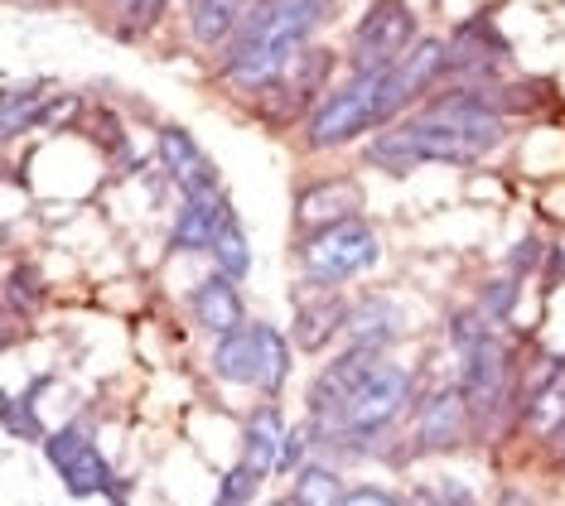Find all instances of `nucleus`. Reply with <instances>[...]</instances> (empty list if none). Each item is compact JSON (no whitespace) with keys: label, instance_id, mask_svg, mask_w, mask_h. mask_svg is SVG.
I'll return each instance as SVG.
<instances>
[{"label":"nucleus","instance_id":"obj_10","mask_svg":"<svg viewBox=\"0 0 565 506\" xmlns=\"http://www.w3.org/2000/svg\"><path fill=\"white\" fill-rule=\"evenodd\" d=\"M227 217H233V203H227L223 184L184 193V203H179V213L170 223V246L174 251H213Z\"/></svg>","mask_w":565,"mask_h":506},{"label":"nucleus","instance_id":"obj_3","mask_svg":"<svg viewBox=\"0 0 565 506\" xmlns=\"http://www.w3.org/2000/svg\"><path fill=\"white\" fill-rule=\"evenodd\" d=\"M209 367L227 386H256L266 400H276L290 381V337L262 319H247L242 329L213 337Z\"/></svg>","mask_w":565,"mask_h":506},{"label":"nucleus","instance_id":"obj_30","mask_svg":"<svg viewBox=\"0 0 565 506\" xmlns=\"http://www.w3.org/2000/svg\"><path fill=\"white\" fill-rule=\"evenodd\" d=\"M280 506H300V502H295V497H286V502H280Z\"/></svg>","mask_w":565,"mask_h":506},{"label":"nucleus","instance_id":"obj_24","mask_svg":"<svg viewBox=\"0 0 565 506\" xmlns=\"http://www.w3.org/2000/svg\"><path fill=\"white\" fill-rule=\"evenodd\" d=\"M256 492H262V477H256L247 463H233V469L223 473V483H217V502L213 506H252Z\"/></svg>","mask_w":565,"mask_h":506},{"label":"nucleus","instance_id":"obj_14","mask_svg":"<svg viewBox=\"0 0 565 506\" xmlns=\"http://www.w3.org/2000/svg\"><path fill=\"white\" fill-rule=\"evenodd\" d=\"M402 329H406V319L392 294H363V300L349 304V319H343V347L387 353L396 337H402Z\"/></svg>","mask_w":565,"mask_h":506},{"label":"nucleus","instance_id":"obj_26","mask_svg":"<svg viewBox=\"0 0 565 506\" xmlns=\"http://www.w3.org/2000/svg\"><path fill=\"white\" fill-rule=\"evenodd\" d=\"M315 444H319L315 424H310V420L295 424V430L286 434V449H280V469H276V473H300V469H305V453H310Z\"/></svg>","mask_w":565,"mask_h":506},{"label":"nucleus","instance_id":"obj_31","mask_svg":"<svg viewBox=\"0 0 565 506\" xmlns=\"http://www.w3.org/2000/svg\"><path fill=\"white\" fill-rule=\"evenodd\" d=\"M111 506H126V502H111Z\"/></svg>","mask_w":565,"mask_h":506},{"label":"nucleus","instance_id":"obj_18","mask_svg":"<svg viewBox=\"0 0 565 506\" xmlns=\"http://www.w3.org/2000/svg\"><path fill=\"white\" fill-rule=\"evenodd\" d=\"M256 0H189V34L203 49H223L237 34V24L247 20Z\"/></svg>","mask_w":565,"mask_h":506},{"label":"nucleus","instance_id":"obj_7","mask_svg":"<svg viewBox=\"0 0 565 506\" xmlns=\"http://www.w3.org/2000/svg\"><path fill=\"white\" fill-rule=\"evenodd\" d=\"M416 44V10L406 0H372L349 34V73L387 68Z\"/></svg>","mask_w":565,"mask_h":506},{"label":"nucleus","instance_id":"obj_13","mask_svg":"<svg viewBox=\"0 0 565 506\" xmlns=\"http://www.w3.org/2000/svg\"><path fill=\"white\" fill-rule=\"evenodd\" d=\"M156 150H160L164 179H170L179 193H199V189H213V184H217L213 160L203 154V146L194 140V131H184V126H160Z\"/></svg>","mask_w":565,"mask_h":506},{"label":"nucleus","instance_id":"obj_21","mask_svg":"<svg viewBox=\"0 0 565 506\" xmlns=\"http://www.w3.org/2000/svg\"><path fill=\"white\" fill-rule=\"evenodd\" d=\"M300 506H339L343 502V477L324 469V463H305L295 473V492H290Z\"/></svg>","mask_w":565,"mask_h":506},{"label":"nucleus","instance_id":"obj_4","mask_svg":"<svg viewBox=\"0 0 565 506\" xmlns=\"http://www.w3.org/2000/svg\"><path fill=\"white\" fill-rule=\"evenodd\" d=\"M295 256H300L305 284H315V290H339V284H349L382 266V237L363 217H349V223H339V227L310 232Z\"/></svg>","mask_w":565,"mask_h":506},{"label":"nucleus","instance_id":"obj_11","mask_svg":"<svg viewBox=\"0 0 565 506\" xmlns=\"http://www.w3.org/2000/svg\"><path fill=\"white\" fill-rule=\"evenodd\" d=\"M445 49H449V77H459L465 87L493 83L508 63V44L498 39V30H488L483 20H469Z\"/></svg>","mask_w":565,"mask_h":506},{"label":"nucleus","instance_id":"obj_8","mask_svg":"<svg viewBox=\"0 0 565 506\" xmlns=\"http://www.w3.org/2000/svg\"><path fill=\"white\" fill-rule=\"evenodd\" d=\"M469 420H473V406H469L465 386H440V391H430L426 406H420L411 444L420 453H449L469 434Z\"/></svg>","mask_w":565,"mask_h":506},{"label":"nucleus","instance_id":"obj_23","mask_svg":"<svg viewBox=\"0 0 565 506\" xmlns=\"http://www.w3.org/2000/svg\"><path fill=\"white\" fill-rule=\"evenodd\" d=\"M0 420H6V434L10 439H40L44 444V424H40V410H34V400L30 396H6V410H0Z\"/></svg>","mask_w":565,"mask_h":506},{"label":"nucleus","instance_id":"obj_20","mask_svg":"<svg viewBox=\"0 0 565 506\" xmlns=\"http://www.w3.org/2000/svg\"><path fill=\"white\" fill-rule=\"evenodd\" d=\"M213 261H217V270H223L227 280H237V284L252 276V246H247V232H242L237 213L223 223V232H217V241H213Z\"/></svg>","mask_w":565,"mask_h":506},{"label":"nucleus","instance_id":"obj_16","mask_svg":"<svg viewBox=\"0 0 565 506\" xmlns=\"http://www.w3.org/2000/svg\"><path fill=\"white\" fill-rule=\"evenodd\" d=\"M349 304L343 294H305L300 309H295L290 323V343L300 353H324L333 337H343V319H349Z\"/></svg>","mask_w":565,"mask_h":506},{"label":"nucleus","instance_id":"obj_5","mask_svg":"<svg viewBox=\"0 0 565 506\" xmlns=\"http://www.w3.org/2000/svg\"><path fill=\"white\" fill-rule=\"evenodd\" d=\"M377 136L387 131V111H382V68L372 73H349V83L333 87L329 97L315 101L310 111V131H305V146L310 150H333L349 146L358 136Z\"/></svg>","mask_w":565,"mask_h":506},{"label":"nucleus","instance_id":"obj_15","mask_svg":"<svg viewBox=\"0 0 565 506\" xmlns=\"http://www.w3.org/2000/svg\"><path fill=\"white\" fill-rule=\"evenodd\" d=\"M189 314H194V323L203 333L223 337L247 323V304H242V290L237 280H227L223 270H213V276H203L194 284V294H189Z\"/></svg>","mask_w":565,"mask_h":506},{"label":"nucleus","instance_id":"obj_12","mask_svg":"<svg viewBox=\"0 0 565 506\" xmlns=\"http://www.w3.org/2000/svg\"><path fill=\"white\" fill-rule=\"evenodd\" d=\"M349 217H363V189L349 179H319L295 198V227L300 232H324Z\"/></svg>","mask_w":565,"mask_h":506},{"label":"nucleus","instance_id":"obj_19","mask_svg":"<svg viewBox=\"0 0 565 506\" xmlns=\"http://www.w3.org/2000/svg\"><path fill=\"white\" fill-rule=\"evenodd\" d=\"M44 107H49V83H20V87H6V101H0V121H6V140H15L24 126L44 121Z\"/></svg>","mask_w":565,"mask_h":506},{"label":"nucleus","instance_id":"obj_17","mask_svg":"<svg viewBox=\"0 0 565 506\" xmlns=\"http://www.w3.org/2000/svg\"><path fill=\"white\" fill-rule=\"evenodd\" d=\"M280 449H286V420H280L276 400H266V406H256L247 415V424H242V463L266 483V477L280 469Z\"/></svg>","mask_w":565,"mask_h":506},{"label":"nucleus","instance_id":"obj_6","mask_svg":"<svg viewBox=\"0 0 565 506\" xmlns=\"http://www.w3.org/2000/svg\"><path fill=\"white\" fill-rule=\"evenodd\" d=\"M44 463L58 473V483H63V492L68 497H78V502H87V497H111V502H126V487L111 477V469H107V459H102V449L93 444V430L87 424H58V430H49V439H44Z\"/></svg>","mask_w":565,"mask_h":506},{"label":"nucleus","instance_id":"obj_1","mask_svg":"<svg viewBox=\"0 0 565 506\" xmlns=\"http://www.w3.org/2000/svg\"><path fill=\"white\" fill-rule=\"evenodd\" d=\"M333 0H256L237 34L223 44L217 73L242 93H271L315 49V34L329 24Z\"/></svg>","mask_w":565,"mask_h":506},{"label":"nucleus","instance_id":"obj_29","mask_svg":"<svg viewBox=\"0 0 565 506\" xmlns=\"http://www.w3.org/2000/svg\"><path fill=\"white\" fill-rule=\"evenodd\" d=\"M435 502H440V506H479V502H473V492L465 483H455V477L435 483Z\"/></svg>","mask_w":565,"mask_h":506},{"label":"nucleus","instance_id":"obj_9","mask_svg":"<svg viewBox=\"0 0 565 506\" xmlns=\"http://www.w3.org/2000/svg\"><path fill=\"white\" fill-rule=\"evenodd\" d=\"M387 357V353H372V347H343L339 357L329 362L324 372L315 376L310 381V396H305V406H310V415H305V420L310 424H324L333 410L343 406V400H349L358 386H363V376L377 367V362Z\"/></svg>","mask_w":565,"mask_h":506},{"label":"nucleus","instance_id":"obj_2","mask_svg":"<svg viewBox=\"0 0 565 506\" xmlns=\"http://www.w3.org/2000/svg\"><path fill=\"white\" fill-rule=\"evenodd\" d=\"M411 396H416V372L402 367V362H392V357H382L377 367L363 376V386H358V391L343 400V406L333 410L324 424H315L319 444L333 449V453H343V449L363 453V449H372L406 415Z\"/></svg>","mask_w":565,"mask_h":506},{"label":"nucleus","instance_id":"obj_28","mask_svg":"<svg viewBox=\"0 0 565 506\" xmlns=\"http://www.w3.org/2000/svg\"><path fill=\"white\" fill-rule=\"evenodd\" d=\"M339 506H402V502H396L392 492H382V487H349Z\"/></svg>","mask_w":565,"mask_h":506},{"label":"nucleus","instance_id":"obj_25","mask_svg":"<svg viewBox=\"0 0 565 506\" xmlns=\"http://www.w3.org/2000/svg\"><path fill=\"white\" fill-rule=\"evenodd\" d=\"M111 6H117V15H121V34L136 39V34L156 30L170 0H111Z\"/></svg>","mask_w":565,"mask_h":506},{"label":"nucleus","instance_id":"obj_27","mask_svg":"<svg viewBox=\"0 0 565 506\" xmlns=\"http://www.w3.org/2000/svg\"><path fill=\"white\" fill-rule=\"evenodd\" d=\"M542 261H546V246L536 241V237H522L518 246H512V256H508V270L512 276H532V270H542Z\"/></svg>","mask_w":565,"mask_h":506},{"label":"nucleus","instance_id":"obj_22","mask_svg":"<svg viewBox=\"0 0 565 506\" xmlns=\"http://www.w3.org/2000/svg\"><path fill=\"white\" fill-rule=\"evenodd\" d=\"M518 300H522V276H512V270L503 266V276H493V280L483 284L479 309L488 314V323H508L512 309H518Z\"/></svg>","mask_w":565,"mask_h":506}]
</instances>
